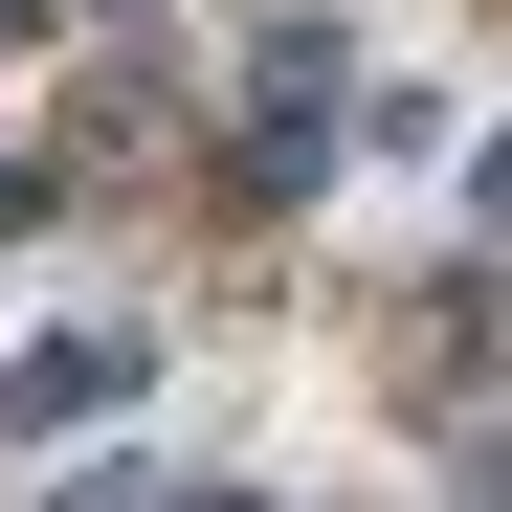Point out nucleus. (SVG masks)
<instances>
[{
  "mask_svg": "<svg viewBox=\"0 0 512 512\" xmlns=\"http://www.w3.org/2000/svg\"><path fill=\"white\" fill-rule=\"evenodd\" d=\"M23 223H45V179H23V156H0V245H23Z\"/></svg>",
  "mask_w": 512,
  "mask_h": 512,
  "instance_id": "nucleus-2",
  "label": "nucleus"
},
{
  "mask_svg": "<svg viewBox=\"0 0 512 512\" xmlns=\"http://www.w3.org/2000/svg\"><path fill=\"white\" fill-rule=\"evenodd\" d=\"M23 23H67V0H0V45H23Z\"/></svg>",
  "mask_w": 512,
  "mask_h": 512,
  "instance_id": "nucleus-3",
  "label": "nucleus"
},
{
  "mask_svg": "<svg viewBox=\"0 0 512 512\" xmlns=\"http://www.w3.org/2000/svg\"><path fill=\"white\" fill-rule=\"evenodd\" d=\"M490 223H512V134H490Z\"/></svg>",
  "mask_w": 512,
  "mask_h": 512,
  "instance_id": "nucleus-4",
  "label": "nucleus"
},
{
  "mask_svg": "<svg viewBox=\"0 0 512 512\" xmlns=\"http://www.w3.org/2000/svg\"><path fill=\"white\" fill-rule=\"evenodd\" d=\"M134 401V334H45L23 379H0V423H23V446H67V423H112Z\"/></svg>",
  "mask_w": 512,
  "mask_h": 512,
  "instance_id": "nucleus-1",
  "label": "nucleus"
}]
</instances>
